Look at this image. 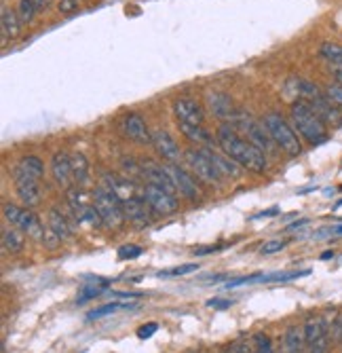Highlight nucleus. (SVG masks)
<instances>
[{
  "instance_id": "7ed1b4c3",
  "label": "nucleus",
  "mask_w": 342,
  "mask_h": 353,
  "mask_svg": "<svg viewBox=\"0 0 342 353\" xmlns=\"http://www.w3.org/2000/svg\"><path fill=\"white\" fill-rule=\"evenodd\" d=\"M262 123L269 129V133L275 140L279 151H283L285 155H290V157H298L302 153V142H300L294 125L290 121H285L279 112L264 114V121Z\"/></svg>"
},
{
  "instance_id": "9b49d317",
  "label": "nucleus",
  "mask_w": 342,
  "mask_h": 353,
  "mask_svg": "<svg viewBox=\"0 0 342 353\" xmlns=\"http://www.w3.org/2000/svg\"><path fill=\"white\" fill-rule=\"evenodd\" d=\"M119 129L125 138L133 140V142H139V144H152V133L148 129V123L141 119L137 112H131V114H125L123 121L119 123Z\"/></svg>"
},
{
  "instance_id": "dca6fc26",
  "label": "nucleus",
  "mask_w": 342,
  "mask_h": 353,
  "mask_svg": "<svg viewBox=\"0 0 342 353\" xmlns=\"http://www.w3.org/2000/svg\"><path fill=\"white\" fill-rule=\"evenodd\" d=\"M21 19L17 17L15 9H9L7 5L0 9V39H3V47L13 43L21 32Z\"/></svg>"
},
{
  "instance_id": "cd10ccee",
  "label": "nucleus",
  "mask_w": 342,
  "mask_h": 353,
  "mask_svg": "<svg viewBox=\"0 0 342 353\" xmlns=\"http://www.w3.org/2000/svg\"><path fill=\"white\" fill-rule=\"evenodd\" d=\"M319 55L332 66H342V45H338V43H330V41L323 43L319 47Z\"/></svg>"
},
{
  "instance_id": "e433bc0d",
  "label": "nucleus",
  "mask_w": 342,
  "mask_h": 353,
  "mask_svg": "<svg viewBox=\"0 0 342 353\" xmlns=\"http://www.w3.org/2000/svg\"><path fill=\"white\" fill-rule=\"evenodd\" d=\"M157 328H159V326H157L155 321H150V323H144V326H141V328L137 330V336H139V339H150V336L157 332Z\"/></svg>"
},
{
  "instance_id": "4c0bfd02",
  "label": "nucleus",
  "mask_w": 342,
  "mask_h": 353,
  "mask_svg": "<svg viewBox=\"0 0 342 353\" xmlns=\"http://www.w3.org/2000/svg\"><path fill=\"white\" fill-rule=\"evenodd\" d=\"M283 248H285V242L275 239V242H269V244L262 246V254H277V252H281Z\"/></svg>"
},
{
  "instance_id": "f03ea898",
  "label": "nucleus",
  "mask_w": 342,
  "mask_h": 353,
  "mask_svg": "<svg viewBox=\"0 0 342 353\" xmlns=\"http://www.w3.org/2000/svg\"><path fill=\"white\" fill-rule=\"evenodd\" d=\"M292 125L296 133L302 136L312 146H319L330 138L328 125L321 121V116L312 110L308 102H302V100L292 102Z\"/></svg>"
},
{
  "instance_id": "9d476101",
  "label": "nucleus",
  "mask_w": 342,
  "mask_h": 353,
  "mask_svg": "<svg viewBox=\"0 0 342 353\" xmlns=\"http://www.w3.org/2000/svg\"><path fill=\"white\" fill-rule=\"evenodd\" d=\"M123 210H125V220L129 224H133L135 228H146L152 222L150 205L146 203V199L141 195L123 201Z\"/></svg>"
},
{
  "instance_id": "5701e85b",
  "label": "nucleus",
  "mask_w": 342,
  "mask_h": 353,
  "mask_svg": "<svg viewBox=\"0 0 342 353\" xmlns=\"http://www.w3.org/2000/svg\"><path fill=\"white\" fill-rule=\"evenodd\" d=\"M281 353H306L304 328H300V326H290L288 330H285Z\"/></svg>"
},
{
  "instance_id": "c85d7f7f",
  "label": "nucleus",
  "mask_w": 342,
  "mask_h": 353,
  "mask_svg": "<svg viewBox=\"0 0 342 353\" xmlns=\"http://www.w3.org/2000/svg\"><path fill=\"white\" fill-rule=\"evenodd\" d=\"M17 17L21 19V23L23 25H27L30 23L41 11H38V5H36V0H19L17 3Z\"/></svg>"
},
{
  "instance_id": "6e6552de",
  "label": "nucleus",
  "mask_w": 342,
  "mask_h": 353,
  "mask_svg": "<svg viewBox=\"0 0 342 353\" xmlns=\"http://www.w3.org/2000/svg\"><path fill=\"white\" fill-rule=\"evenodd\" d=\"M141 197L146 199L150 210L159 216H171L178 212V197L165 189H159L155 184H146L141 189Z\"/></svg>"
},
{
  "instance_id": "ddd939ff",
  "label": "nucleus",
  "mask_w": 342,
  "mask_h": 353,
  "mask_svg": "<svg viewBox=\"0 0 342 353\" xmlns=\"http://www.w3.org/2000/svg\"><path fill=\"white\" fill-rule=\"evenodd\" d=\"M167 167H169V171H171V178H174V182H176L178 193H180L184 199H188V201L201 199V195H203L201 189H198L196 180L192 178V175H190L184 167H180L178 163H167Z\"/></svg>"
},
{
  "instance_id": "bb28decb",
  "label": "nucleus",
  "mask_w": 342,
  "mask_h": 353,
  "mask_svg": "<svg viewBox=\"0 0 342 353\" xmlns=\"http://www.w3.org/2000/svg\"><path fill=\"white\" fill-rule=\"evenodd\" d=\"M180 131L194 144H205V146H212L214 144V138L212 133L203 127V125H188V123H178Z\"/></svg>"
},
{
  "instance_id": "473e14b6",
  "label": "nucleus",
  "mask_w": 342,
  "mask_h": 353,
  "mask_svg": "<svg viewBox=\"0 0 342 353\" xmlns=\"http://www.w3.org/2000/svg\"><path fill=\"white\" fill-rule=\"evenodd\" d=\"M253 353H275L273 343L266 334H255L253 339Z\"/></svg>"
},
{
  "instance_id": "4468645a",
  "label": "nucleus",
  "mask_w": 342,
  "mask_h": 353,
  "mask_svg": "<svg viewBox=\"0 0 342 353\" xmlns=\"http://www.w3.org/2000/svg\"><path fill=\"white\" fill-rule=\"evenodd\" d=\"M174 114H176L178 123L203 125V121H205V110L192 98H178L174 102Z\"/></svg>"
},
{
  "instance_id": "1a4fd4ad",
  "label": "nucleus",
  "mask_w": 342,
  "mask_h": 353,
  "mask_svg": "<svg viewBox=\"0 0 342 353\" xmlns=\"http://www.w3.org/2000/svg\"><path fill=\"white\" fill-rule=\"evenodd\" d=\"M139 167H141V178H146L148 184H155L159 189H165L169 193L178 195L176 182H174V178H171V171L167 165H161L152 159H141Z\"/></svg>"
},
{
  "instance_id": "ea45409f",
  "label": "nucleus",
  "mask_w": 342,
  "mask_h": 353,
  "mask_svg": "<svg viewBox=\"0 0 342 353\" xmlns=\"http://www.w3.org/2000/svg\"><path fill=\"white\" fill-rule=\"evenodd\" d=\"M209 307H218V309H224V307H231L228 301H209Z\"/></svg>"
},
{
  "instance_id": "2f4dec72",
  "label": "nucleus",
  "mask_w": 342,
  "mask_h": 353,
  "mask_svg": "<svg viewBox=\"0 0 342 353\" xmlns=\"http://www.w3.org/2000/svg\"><path fill=\"white\" fill-rule=\"evenodd\" d=\"M198 269L196 262H190V264H180V267H174V269H167V271H161L159 277H182V275H190Z\"/></svg>"
},
{
  "instance_id": "4be33fe9",
  "label": "nucleus",
  "mask_w": 342,
  "mask_h": 353,
  "mask_svg": "<svg viewBox=\"0 0 342 353\" xmlns=\"http://www.w3.org/2000/svg\"><path fill=\"white\" fill-rule=\"evenodd\" d=\"M47 226H49V228L57 235V237L62 239V242H64V239H68V237H72V233H74L72 222L68 220V216H66V214H62L57 208L49 210Z\"/></svg>"
},
{
  "instance_id": "79ce46f5",
  "label": "nucleus",
  "mask_w": 342,
  "mask_h": 353,
  "mask_svg": "<svg viewBox=\"0 0 342 353\" xmlns=\"http://www.w3.org/2000/svg\"><path fill=\"white\" fill-rule=\"evenodd\" d=\"M332 233H334V235H342V224H340V226H334Z\"/></svg>"
},
{
  "instance_id": "7c9ffc66",
  "label": "nucleus",
  "mask_w": 342,
  "mask_h": 353,
  "mask_svg": "<svg viewBox=\"0 0 342 353\" xmlns=\"http://www.w3.org/2000/svg\"><path fill=\"white\" fill-rule=\"evenodd\" d=\"M308 273H310L308 269H304V271H283V273H273V275H260L258 281H290V279L304 277Z\"/></svg>"
},
{
  "instance_id": "a211bd4d",
  "label": "nucleus",
  "mask_w": 342,
  "mask_h": 353,
  "mask_svg": "<svg viewBox=\"0 0 342 353\" xmlns=\"http://www.w3.org/2000/svg\"><path fill=\"white\" fill-rule=\"evenodd\" d=\"M45 175V163L30 155V157H23L15 167H13V178H27V180H34L41 182V178Z\"/></svg>"
},
{
  "instance_id": "aec40b11",
  "label": "nucleus",
  "mask_w": 342,
  "mask_h": 353,
  "mask_svg": "<svg viewBox=\"0 0 342 353\" xmlns=\"http://www.w3.org/2000/svg\"><path fill=\"white\" fill-rule=\"evenodd\" d=\"M308 104L312 106V110H315V112L321 116V121H323L326 125H332V127L342 125V110H338V106L332 104V102L326 98V94H323L321 98H317V100L308 102Z\"/></svg>"
},
{
  "instance_id": "39448f33",
  "label": "nucleus",
  "mask_w": 342,
  "mask_h": 353,
  "mask_svg": "<svg viewBox=\"0 0 342 353\" xmlns=\"http://www.w3.org/2000/svg\"><path fill=\"white\" fill-rule=\"evenodd\" d=\"M3 216L5 220L11 224V226H17L19 231H23L25 235H30V237L43 242L47 228L43 226V222L36 218L34 212H30V208H17L13 203H7L3 208Z\"/></svg>"
},
{
  "instance_id": "a19ab883",
  "label": "nucleus",
  "mask_w": 342,
  "mask_h": 353,
  "mask_svg": "<svg viewBox=\"0 0 342 353\" xmlns=\"http://www.w3.org/2000/svg\"><path fill=\"white\" fill-rule=\"evenodd\" d=\"M279 212V208H271V210H266L264 214H258V216H255V218H266V216H275Z\"/></svg>"
},
{
  "instance_id": "0eeeda50",
  "label": "nucleus",
  "mask_w": 342,
  "mask_h": 353,
  "mask_svg": "<svg viewBox=\"0 0 342 353\" xmlns=\"http://www.w3.org/2000/svg\"><path fill=\"white\" fill-rule=\"evenodd\" d=\"M233 125H241L245 138L255 146V149H260L264 155H275L279 149H277V144L275 140L271 138L269 129L264 127V123L260 121H253V119H247V116H241L239 121H235Z\"/></svg>"
},
{
  "instance_id": "393cba45",
  "label": "nucleus",
  "mask_w": 342,
  "mask_h": 353,
  "mask_svg": "<svg viewBox=\"0 0 342 353\" xmlns=\"http://www.w3.org/2000/svg\"><path fill=\"white\" fill-rule=\"evenodd\" d=\"M110 286V279H104V277H91V279H84V284L80 286L78 290V303H84V301H91L98 294H102L106 288Z\"/></svg>"
},
{
  "instance_id": "a878e982",
  "label": "nucleus",
  "mask_w": 342,
  "mask_h": 353,
  "mask_svg": "<svg viewBox=\"0 0 342 353\" xmlns=\"http://www.w3.org/2000/svg\"><path fill=\"white\" fill-rule=\"evenodd\" d=\"M72 180L76 186H84L89 182V161L84 155H72Z\"/></svg>"
},
{
  "instance_id": "c9c22d12",
  "label": "nucleus",
  "mask_w": 342,
  "mask_h": 353,
  "mask_svg": "<svg viewBox=\"0 0 342 353\" xmlns=\"http://www.w3.org/2000/svg\"><path fill=\"white\" fill-rule=\"evenodd\" d=\"M82 3H84V0H60V3H57V11L68 15V13L76 11Z\"/></svg>"
},
{
  "instance_id": "2eb2a0df",
  "label": "nucleus",
  "mask_w": 342,
  "mask_h": 353,
  "mask_svg": "<svg viewBox=\"0 0 342 353\" xmlns=\"http://www.w3.org/2000/svg\"><path fill=\"white\" fill-rule=\"evenodd\" d=\"M51 173L57 186L68 189L74 180H72V155H68L66 151L55 153L51 159Z\"/></svg>"
},
{
  "instance_id": "412c9836",
  "label": "nucleus",
  "mask_w": 342,
  "mask_h": 353,
  "mask_svg": "<svg viewBox=\"0 0 342 353\" xmlns=\"http://www.w3.org/2000/svg\"><path fill=\"white\" fill-rule=\"evenodd\" d=\"M13 184H15V191H17L19 201L25 205V208H34V205L41 203V189H38V182L27 180V178H13Z\"/></svg>"
},
{
  "instance_id": "c756f323",
  "label": "nucleus",
  "mask_w": 342,
  "mask_h": 353,
  "mask_svg": "<svg viewBox=\"0 0 342 353\" xmlns=\"http://www.w3.org/2000/svg\"><path fill=\"white\" fill-rule=\"evenodd\" d=\"M135 305L133 303H108V305H102L98 307L95 311L89 313V319H100V317H106L110 313H117V311H127V309H133Z\"/></svg>"
},
{
  "instance_id": "72a5a7b5",
  "label": "nucleus",
  "mask_w": 342,
  "mask_h": 353,
  "mask_svg": "<svg viewBox=\"0 0 342 353\" xmlns=\"http://www.w3.org/2000/svg\"><path fill=\"white\" fill-rule=\"evenodd\" d=\"M326 98H328L332 104H336L338 108H342V85H338V83L328 85V87H326Z\"/></svg>"
},
{
  "instance_id": "58836bf2",
  "label": "nucleus",
  "mask_w": 342,
  "mask_h": 353,
  "mask_svg": "<svg viewBox=\"0 0 342 353\" xmlns=\"http://www.w3.org/2000/svg\"><path fill=\"white\" fill-rule=\"evenodd\" d=\"M332 76L338 85H342V66H332Z\"/></svg>"
},
{
  "instance_id": "f257e3e1",
  "label": "nucleus",
  "mask_w": 342,
  "mask_h": 353,
  "mask_svg": "<svg viewBox=\"0 0 342 353\" xmlns=\"http://www.w3.org/2000/svg\"><path fill=\"white\" fill-rule=\"evenodd\" d=\"M216 142L222 149V153H226L233 161H237L243 169H249V171H255V173H262L269 169V159L266 155L255 149V146L243 138L235 125H222L218 127V133H216Z\"/></svg>"
},
{
  "instance_id": "20e7f679",
  "label": "nucleus",
  "mask_w": 342,
  "mask_h": 353,
  "mask_svg": "<svg viewBox=\"0 0 342 353\" xmlns=\"http://www.w3.org/2000/svg\"><path fill=\"white\" fill-rule=\"evenodd\" d=\"M93 205L104 222V226L108 228H121L125 224V210H123V201L114 195L108 186H98L93 193Z\"/></svg>"
},
{
  "instance_id": "423d86ee",
  "label": "nucleus",
  "mask_w": 342,
  "mask_h": 353,
  "mask_svg": "<svg viewBox=\"0 0 342 353\" xmlns=\"http://www.w3.org/2000/svg\"><path fill=\"white\" fill-rule=\"evenodd\" d=\"M184 161L190 167L192 175L196 180H201L205 184H222L224 175L220 173V169L212 163V159L201 151V149H188L184 151Z\"/></svg>"
},
{
  "instance_id": "f8f14e48",
  "label": "nucleus",
  "mask_w": 342,
  "mask_h": 353,
  "mask_svg": "<svg viewBox=\"0 0 342 353\" xmlns=\"http://www.w3.org/2000/svg\"><path fill=\"white\" fill-rule=\"evenodd\" d=\"M152 146L161 159H165L167 163H178L180 159H184V153L180 151L178 142L174 140L169 131L165 129H157L152 131Z\"/></svg>"
},
{
  "instance_id": "f3484780",
  "label": "nucleus",
  "mask_w": 342,
  "mask_h": 353,
  "mask_svg": "<svg viewBox=\"0 0 342 353\" xmlns=\"http://www.w3.org/2000/svg\"><path fill=\"white\" fill-rule=\"evenodd\" d=\"M201 151L212 159V163L220 169L222 175H228V178H233V180H239V178H241L243 167H241L237 161H233L226 153H218L216 149H212V146H203Z\"/></svg>"
},
{
  "instance_id": "f704fd0d",
  "label": "nucleus",
  "mask_w": 342,
  "mask_h": 353,
  "mask_svg": "<svg viewBox=\"0 0 342 353\" xmlns=\"http://www.w3.org/2000/svg\"><path fill=\"white\" fill-rule=\"evenodd\" d=\"M141 254V248L139 246H133V244H127V246H121L119 250V258L121 260H133Z\"/></svg>"
},
{
  "instance_id": "b1692460",
  "label": "nucleus",
  "mask_w": 342,
  "mask_h": 353,
  "mask_svg": "<svg viewBox=\"0 0 342 353\" xmlns=\"http://www.w3.org/2000/svg\"><path fill=\"white\" fill-rule=\"evenodd\" d=\"M23 231H19L17 226H3V250L11 252V254H19L25 246V237Z\"/></svg>"
},
{
  "instance_id": "37998d69",
  "label": "nucleus",
  "mask_w": 342,
  "mask_h": 353,
  "mask_svg": "<svg viewBox=\"0 0 342 353\" xmlns=\"http://www.w3.org/2000/svg\"><path fill=\"white\" fill-rule=\"evenodd\" d=\"M226 353H231V351H226Z\"/></svg>"
},
{
  "instance_id": "6ab92c4d",
  "label": "nucleus",
  "mask_w": 342,
  "mask_h": 353,
  "mask_svg": "<svg viewBox=\"0 0 342 353\" xmlns=\"http://www.w3.org/2000/svg\"><path fill=\"white\" fill-rule=\"evenodd\" d=\"M205 98H207V106H209L214 116H218V119H235V114H237L235 104H233V100L228 98L226 94L209 92Z\"/></svg>"
}]
</instances>
